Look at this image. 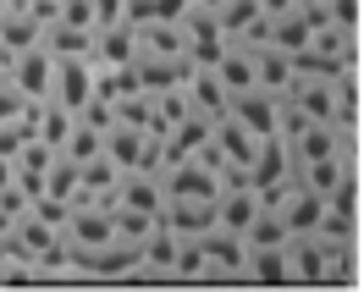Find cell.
<instances>
[{"mask_svg": "<svg viewBox=\"0 0 364 292\" xmlns=\"http://www.w3.org/2000/svg\"><path fill=\"white\" fill-rule=\"evenodd\" d=\"M0 77L23 94L28 105H45L50 99V77H55V55H50L45 45H33V50H23V55H11Z\"/></svg>", "mask_w": 364, "mask_h": 292, "instance_id": "cell-1", "label": "cell"}, {"mask_svg": "<svg viewBox=\"0 0 364 292\" xmlns=\"http://www.w3.org/2000/svg\"><path fill=\"white\" fill-rule=\"evenodd\" d=\"M282 215V226H287V237H304V232H315L320 226V210H326V199L320 193H309L304 182H282L271 199H265Z\"/></svg>", "mask_w": 364, "mask_h": 292, "instance_id": "cell-2", "label": "cell"}, {"mask_svg": "<svg viewBox=\"0 0 364 292\" xmlns=\"http://www.w3.org/2000/svg\"><path fill=\"white\" fill-rule=\"evenodd\" d=\"M94 99V61L89 55H67V61H55V77H50V105H61V111H83Z\"/></svg>", "mask_w": 364, "mask_h": 292, "instance_id": "cell-3", "label": "cell"}, {"mask_svg": "<svg viewBox=\"0 0 364 292\" xmlns=\"http://www.w3.org/2000/svg\"><path fill=\"white\" fill-rule=\"evenodd\" d=\"M199 243H205V281H210V287H215V281H221V287L243 281V248H249V243H243L237 232H221V226H210Z\"/></svg>", "mask_w": 364, "mask_h": 292, "instance_id": "cell-4", "label": "cell"}, {"mask_svg": "<svg viewBox=\"0 0 364 292\" xmlns=\"http://www.w3.org/2000/svg\"><path fill=\"white\" fill-rule=\"evenodd\" d=\"M227 116L249 138H276V133H282V99H276V94H259V89L232 94V99H227Z\"/></svg>", "mask_w": 364, "mask_h": 292, "instance_id": "cell-5", "label": "cell"}, {"mask_svg": "<svg viewBox=\"0 0 364 292\" xmlns=\"http://www.w3.org/2000/svg\"><path fill=\"white\" fill-rule=\"evenodd\" d=\"M259 193H254L249 182L243 177H232V182H221V193H215V226H221V232H237V237H243V232H249V221L254 215H259Z\"/></svg>", "mask_w": 364, "mask_h": 292, "instance_id": "cell-6", "label": "cell"}, {"mask_svg": "<svg viewBox=\"0 0 364 292\" xmlns=\"http://www.w3.org/2000/svg\"><path fill=\"white\" fill-rule=\"evenodd\" d=\"M287 287H326V243L315 232L287 237Z\"/></svg>", "mask_w": 364, "mask_h": 292, "instance_id": "cell-7", "label": "cell"}, {"mask_svg": "<svg viewBox=\"0 0 364 292\" xmlns=\"http://www.w3.org/2000/svg\"><path fill=\"white\" fill-rule=\"evenodd\" d=\"M160 226H171L177 237H199L215 226V199H182V193H166L160 204Z\"/></svg>", "mask_w": 364, "mask_h": 292, "instance_id": "cell-8", "label": "cell"}, {"mask_svg": "<svg viewBox=\"0 0 364 292\" xmlns=\"http://www.w3.org/2000/svg\"><path fill=\"white\" fill-rule=\"evenodd\" d=\"M243 281H254V287H287V243H249L243 248Z\"/></svg>", "mask_w": 364, "mask_h": 292, "instance_id": "cell-9", "label": "cell"}, {"mask_svg": "<svg viewBox=\"0 0 364 292\" xmlns=\"http://www.w3.org/2000/svg\"><path fill=\"white\" fill-rule=\"evenodd\" d=\"M182 94H188L193 116H205V121H221V116H227V89L215 83V72H210V67H193V61H188Z\"/></svg>", "mask_w": 364, "mask_h": 292, "instance_id": "cell-10", "label": "cell"}, {"mask_svg": "<svg viewBox=\"0 0 364 292\" xmlns=\"http://www.w3.org/2000/svg\"><path fill=\"white\" fill-rule=\"evenodd\" d=\"M254 50V89L259 94H287V83H293V55L287 50H271V45H249Z\"/></svg>", "mask_w": 364, "mask_h": 292, "instance_id": "cell-11", "label": "cell"}, {"mask_svg": "<svg viewBox=\"0 0 364 292\" xmlns=\"http://www.w3.org/2000/svg\"><path fill=\"white\" fill-rule=\"evenodd\" d=\"M205 237V232H199ZM199 237H177V254H171V287L177 281H205V243Z\"/></svg>", "mask_w": 364, "mask_h": 292, "instance_id": "cell-12", "label": "cell"}, {"mask_svg": "<svg viewBox=\"0 0 364 292\" xmlns=\"http://www.w3.org/2000/svg\"><path fill=\"white\" fill-rule=\"evenodd\" d=\"M359 281V243H326V287Z\"/></svg>", "mask_w": 364, "mask_h": 292, "instance_id": "cell-13", "label": "cell"}, {"mask_svg": "<svg viewBox=\"0 0 364 292\" xmlns=\"http://www.w3.org/2000/svg\"><path fill=\"white\" fill-rule=\"evenodd\" d=\"M326 23L342 28V33H359V0H320Z\"/></svg>", "mask_w": 364, "mask_h": 292, "instance_id": "cell-14", "label": "cell"}]
</instances>
